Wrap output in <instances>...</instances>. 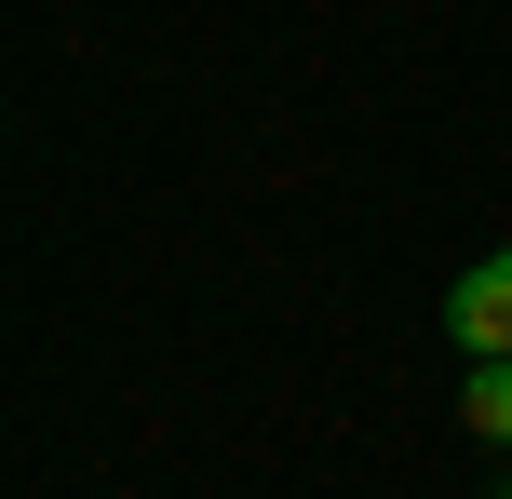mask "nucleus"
Instances as JSON below:
<instances>
[{"instance_id": "nucleus-1", "label": "nucleus", "mask_w": 512, "mask_h": 499, "mask_svg": "<svg viewBox=\"0 0 512 499\" xmlns=\"http://www.w3.org/2000/svg\"><path fill=\"white\" fill-rule=\"evenodd\" d=\"M445 324H459L472 351H512V243H499V257L459 284V311H445Z\"/></svg>"}, {"instance_id": "nucleus-2", "label": "nucleus", "mask_w": 512, "mask_h": 499, "mask_svg": "<svg viewBox=\"0 0 512 499\" xmlns=\"http://www.w3.org/2000/svg\"><path fill=\"white\" fill-rule=\"evenodd\" d=\"M472 432L512 446V351H472Z\"/></svg>"}]
</instances>
